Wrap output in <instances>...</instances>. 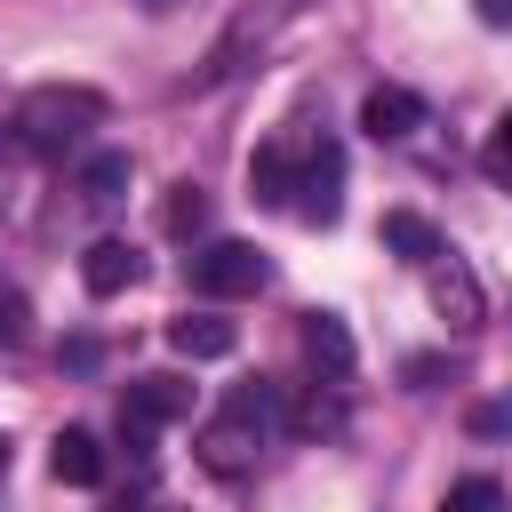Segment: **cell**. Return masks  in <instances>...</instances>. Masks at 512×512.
I'll list each match as a JSON object with an SVG mask.
<instances>
[{
	"instance_id": "6da1fadb",
	"label": "cell",
	"mask_w": 512,
	"mask_h": 512,
	"mask_svg": "<svg viewBox=\"0 0 512 512\" xmlns=\"http://www.w3.org/2000/svg\"><path fill=\"white\" fill-rule=\"evenodd\" d=\"M272 424H280V392H272V384H232L224 416L200 424V464H208V472H248Z\"/></svg>"
},
{
	"instance_id": "7a4b0ae2",
	"label": "cell",
	"mask_w": 512,
	"mask_h": 512,
	"mask_svg": "<svg viewBox=\"0 0 512 512\" xmlns=\"http://www.w3.org/2000/svg\"><path fill=\"white\" fill-rule=\"evenodd\" d=\"M96 120H104V96H96V88H32L8 128H16V144H32V152H72Z\"/></svg>"
},
{
	"instance_id": "5bb4252c",
	"label": "cell",
	"mask_w": 512,
	"mask_h": 512,
	"mask_svg": "<svg viewBox=\"0 0 512 512\" xmlns=\"http://www.w3.org/2000/svg\"><path fill=\"white\" fill-rule=\"evenodd\" d=\"M128 152H88V168H80V200L88 208H120L128 200Z\"/></svg>"
},
{
	"instance_id": "ba28073f",
	"label": "cell",
	"mask_w": 512,
	"mask_h": 512,
	"mask_svg": "<svg viewBox=\"0 0 512 512\" xmlns=\"http://www.w3.org/2000/svg\"><path fill=\"white\" fill-rule=\"evenodd\" d=\"M136 280H144V256H136L128 240H96V248L80 256V288H88V296H128Z\"/></svg>"
},
{
	"instance_id": "3957f363",
	"label": "cell",
	"mask_w": 512,
	"mask_h": 512,
	"mask_svg": "<svg viewBox=\"0 0 512 512\" xmlns=\"http://www.w3.org/2000/svg\"><path fill=\"white\" fill-rule=\"evenodd\" d=\"M176 416H192V384L184 376H136L120 392V448L128 456H152V432L176 424Z\"/></svg>"
},
{
	"instance_id": "ac0fdd59",
	"label": "cell",
	"mask_w": 512,
	"mask_h": 512,
	"mask_svg": "<svg viewBox=\"0 0 512 512\" xmlns=\"http://www.w3.org/2000/svg\"><path fill=\"white\" fill-rule=\"evenodd\" d=\"M480 168H488L496 184H512V112L488 128V144H480Z\"/></svg>"
},
{
	"instance_id": "44dd1931",
	"label": "cell",
	"mask_w": 512,
	"mask_h": 512,
	"mask_svg": "<svg viewBox=\"0 0 512 512\" xmlns=\"http://www.w3.org/2000/svg\"><path fill=\"white\" fill-rule=\"evenodd\" d=\"M480 16H488V24H504V16H512V0H480Z\"/></svg>"
},
{
	"instance_id": "cb8c5ba5",
	"label": "cell",
	"mask_w": 512,
	"mask_h": 512,
	"mask_svg": "<svg viewBox=\"0 0 512 512\" xmlns=\"http://www.w3.org/2000/svg\"><path fill=\"white\" fill-rule=\"evenodd\" d=\"M0 464H8V440H0Z\"/></svg>"
},
{
	"instance_id": "d6986e66",
	"label": "cell",
	"mask_w": 512,
	"mask_h": 512,
	"mask_svg": "<svg viewBox=\"0 0 512 512\" xmlns=\"http://www.w3.org/2000/svg\"><path fill=\"white\" fill-rule=\"evenodd\" d=\"M472 432H480V440H512V392L480 400V408H472Z\"/></svg>"
},
{
	"instance_id": "603a6c76",
	"label": "cell",
	"mask_w": 512,
	"mask_h": 512,
	"mask_svg": "<svg viewBox=\"0 0 512 512\" xmlns=\"http://www.w3.org/2000/svg\"><path fill=\"white\" fill-rule=\"evenodd\" d=\"M144 8H168V0H144Z\"/></svg>"
},
{
	"instance_id": "e0dca14e",
	"label": "cell",
	"mask_w": 512,
	"mask_h": 512,
	"mask_svg": "<svg viewBox=\"0 0 512 512\" xmlns=\"http://www.w3.org/2000/svg\"><path fill=\"white\" fill-rule=\"evenodd\" d=\"M440 512H504V488L472 472V480H456V488H448V504H440Z\"/></svg>"
},
{
	"instance_id": "7402d4cb",
	"label": "cell",
	"mask_w": 512,
	"mask_h": 512,
	"mask_svg": "<svg viewBox=\"0 0 512 512\" xmlns=\"http://www.w3.org/2000/svg\"><path fill=\"white\" fill-rule=\"evenodd\" d=\"M112 512H136V504H112Z\"/></svg>"
},
{
	"instance_id": "d4e9b609",
	"label": "cell",
	"mask_w": 512,
	"mask_h": 512,
	"mask_svg": "<svg viewBox=\"0 0 512 512\" xmlns=\"http://www.w3.org/2000/svg\"><path fill=\"white\" fill-rule=\"evenodd\" d=\"M0 144H8V128H0Z\"/></svg>"
},
{
	"instance_id": "9a60e30c",
	"label": "cell",
	"mask_w": 512,
	"mask_h": 512,
	"mask_svg": "<svg viewBox=\"0 0 512 512\" xmlns=\"http://www.w3.org/2000/svg\"><path fill=\"white\" fill-rule=\"evenodd\" d=\"M384 248H392L400 264H432V256H448V248H440V232H432L416 208H392V216H384Z\"/></svg>"
},
{
	"instance_id": "4fadbf2b",
	"label": "cell",
	"mask_w": 512,
	"mask_h": 512,
	"mask_svg": "<svg viewBox=\"0 0 512 512\" xmlns=\"http://www.w3.org/2000/svg\"><path fill=\"white\" fill-rule=\"evenodd\" d=\"M48 464H56V480H72V488H96V480H104V448H96V432H80V424H64V432L48 440Z\"/></svg>"
},
{
	"instance_id": "30bf717a",
	"label": "cell",
	"mask_w": 512,
	"mask_h": 512,
	"mask_svg": "<svg viewBox=\"0 0 512 512\" xmlns=\"http://www.w3.org/2000/svg\"><path fill=\"white\" fill-rule=\"evenodd\" d=\"M360 128H368L376 144H392V136H416V128H424V96H416V88H368V104H360Z\"/></svg>"
},
{
	"instance_id": "8fae6325",
	"label": "cell",
	"mask_w": 512,
	"mask_h": 512,
	"mask_svg": "<svg viewBox=\"0 0 512 512\" xmlns=\"http://www.w3.org/2000/svg\"><path fill=\"white\" fill-rule=\"evenodd\" d=\"M304 360H312L328 384L352 376V360H360V352H352V328H344L336 312H304Z\"/></svg>"
},
{
	"instance_id": "2e32d148",
	"label": "cell",
	"mask_w": 512,
	"mask_h": 512,
	"mask_svg": "<svg viewBox=\"0 0 512 512\" xmlns=\"http://www.w3.org/2000/svg\"><path fill=\"white\" fill-rule=\"evenodd\" d=\"M160 224H168L176 240H192V232L208 224V192H200V184H168V200H160Z\"/></svg>"
},
{
	"instance_id": "5b68a950",
	"label": "cell",
	"mask_w": 512,
	"mask_h": 512,
	"mask_svg": "<svg viewBox=\"0 0 512 512\" xmlns=\"http://www.w3.org/2000/svg\"><path fill=\"white\" fill-rule=\"evenodd\" d=\"M288 16H296V0H264V8H248V16H240V24H232L216 48H208V72H200V88L232 80V72H240V56H248V48H264V40H272Z\"/></svg>"
},
{
	"instance_id": "277c9868",
	"label": "cell",
	"mask_w": 512,
	"mask_h": 512,
	"mask_svg": "<svg viewBox=\"0 0 512 512\" xmlns=\"http://www.w3.org/2000/svg\"><path fill=\"white\" fill-rule=\"evenodd\" d=\"M264 280H272V264H264L256 240H208L192 256V288L200 296H256Z\"/></svg>"
},
{
	"instance_id": "7c38bea8",
	"label": "cell",
	"mask_w": 512,
	"mask_h": 512,
	"mask_svg": "<svg viewBox=\"0 0 512 512\" xmlns=\"http://www.w3.org/2000/svg\"><path fill=\"white\" fill-rule=\"evenodd\" d=\"M168 344H176L184 360H224V352L240 344V328L216 320V312H176V320H168Z\"/></svg>"
},
{
	"instance_id": "ffe728a7",
	"label": "cell",
	"mask_w": 512,
	"mask_h": 512,
	"mask_svg": "<svg viewBox=\"0 0 512 512\" xmlns=\"http://www.w3.org/2000/svg\"><path fill=\"white\" fill-rule=\"evenodd\" d=\"M24 328H32V304L24 296H0V344H24Z\"/></svg>"
},
{
	"instance_id": "9c48e42d",
	"label": "cell",
	"mask_w": 512,
	"mask_h": 512,
	"mask_svg": "<svg viewBox=\"0 0 512 512\" xmlns=\"http://www.w3.org/2000/svg\"><path fill=\"white\" fill-rule=\"evenodd\" d=\"M424 272H432V312H440L448 328H480V280H472L456 256H432Z\"/></svg>"
},
{
	"instance_id": "52a82bcc",
	"label": "cell",
	"mask_w": 512,
	"mask_h": 512,
	"mask_svg": "<svg viewBox=\"0 0 512 512\" xmlns=\"http://www.w3.org/2000/svg\"><path fill=\"white\" fill-rule=\"evenodd\" d=\"M296 184H304V160H296L288 144H256V152H248V200L296 208Z\"/></svg>"
},
{
	"instance_id": "8992f818",
	"label": "cell",
	"mask_w": 512,
	"mask_h": 512,
	"mask_svg": "<svg viewBox=\"0 0 512 512\" xmlns=\"http://www.w3.org/2000/svg\"><path fill=\"white\" fill-rule=\"evenodd\" d=\"M336 208H344V152L320 136L312 152H304V184H296V216L304 224H336Z\"/></svg>"
}]
</instances>
